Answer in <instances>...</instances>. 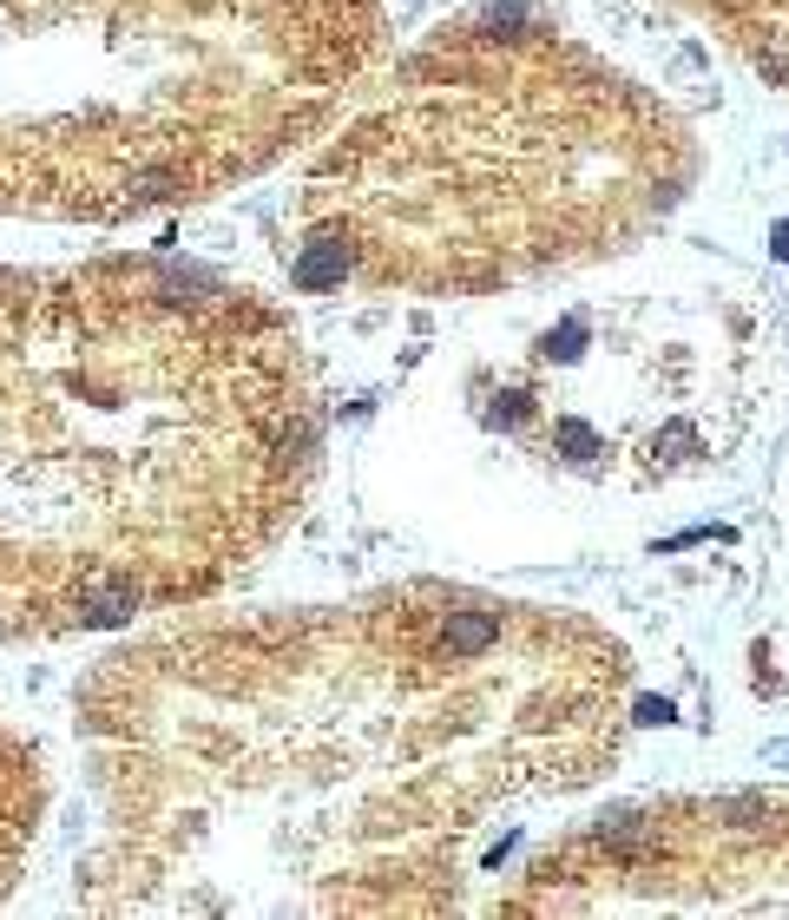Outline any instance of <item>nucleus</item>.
I'll return each instance as SVG.
<instances>
[{
	"label": "nucleus",
	"instance_id": "4",
	"mask_svg": "<svg viewBox=\"0 0 789 920\" xmlns=\"http://www.w3.org/2000/svg\"><path fill=\"white\" fill-rule=\"evenodd\" d=\"M579 349H585V316H566V323L540 343V355H546V362H573Z\"/></svg>",
	"mask_w": 789,
	"mask_h": 920
},
{
	"label": "nucleus",
	"instance_id": "6",
	"mask_svg": "<svg viewBox=\"0 0 789 920\" xmlns=\"http://www.w3.org/2000/svg\"><path fill=\"white\" fill-rule=\"evenodd\" d=\"M658 447H664V454H684V447H698V434H691V427H664V434L651 441V454H658Z\"/></svg>",
	"mask_w": 789,
	"mask_h": 920
},
{
	"label": "nucleus",
	"instance_id": "8",
	"mask_svg": "<svg viewBox=\"0 0 789 920\" xmlns=\"http://www.w3.org/2000/svg\"><path fill=\"white\" fill-rule=\"evenodd\" d=\"M770 257H777V264H789V217L777 224V237H770Z\"/></svg>",
	"mask_w": 789,
	"mask_h": 920
},
{
	"label": "nucleus",
	"instance_id": "1",
	"mask_svg": "<svg viewBox=\"0 0 789 920\" xmlns=\"http://www.w3.org/2000/svg\"><path fill=\"white\" fill-rule=\"evenodd\" d=\"M494 637H501V619H494V612H447L441 651H447V657H474V651H487Z\"/></svg>",
	"mask_w": 789,
	"mask_h": 920
},
{
	"label": "nucleus",
	"instance_id": "2",
	"mask_svg": "<svg viewBox=\"0 0 789 920\" xmlns=\"http://www.w3.org/2000/svg\"><path fill=\"white\" fill-rule=\"evenodd\" d=\"M343 270H349V250H343V244H316V250L296 264V284H303V289H323V284H336Z\"/></svg>",
	"mask_w": 789,
	"mask_h": 920
},
{
	"label": "nucleus",
	"instance_id": "3",
	"mask_svg": "<svg viewBox=\"0 0 789 920\" xmlns=\"http://www.w3.org/2000/svg\"><path fill=\"white\" fill-rule=\"evenodd\" d=\"M132 605H139V592H132V585H106V592H92V599H86V619L112 625V619H126Z\"/></svg>",
	"mask_w": 789,
	"mask_h": 920
},
{
	"label": "nucleus",
	"instance_id": "7",
	"mask_svg": "<svg viewBox=\"0 0 789 920\" xmlns=\"http://www.w3.org/2000/svg\"><path fill=\"white\" fill-rule=\"evenodd\" d=\"M639 723H671V704H664V698H645V704H639Z\"/></svg>",
	"mask_w": 789,
	"mask_h": 920
},
{
	"label": "nucleus",
	"instance_id": "5",
	"mask_svg": "<svg viewBox=\"0 0 789 920\" xmlns=\"http://www.w3.org/2000/svg\"><path fill=\"white\" fill-rule=\"evenodd\" d=\"M553 441H560L573 461H592V454H599V434H592L585 422H560V427H553Z\"/></svg>",
	"mask_w": 789,
	"mask_h": 920
}]
</instances>
